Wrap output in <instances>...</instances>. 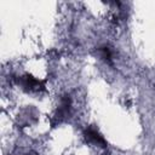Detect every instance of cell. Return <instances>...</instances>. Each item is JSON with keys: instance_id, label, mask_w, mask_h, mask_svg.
<instances>
[{"instance_id": "6da1fadb", "label": "cell", "mask_w": 155, "mask_h": 155, "mask_svg": "<svg viewBox=\"0 0 155 155\" xmlns=\"http://www.w3.org/2000/svg\"><path fill=\"white\" fill-rule=\"evenodd\" d=\"M18 84L22 86V88H24L27 91H38L41 88V82L30 75L21 76L18 79Z\"/></svg>"}, {"instance_id": "7a4b0ae2", "label": "cell", "mask_w": 155, "mask_h": 155, "mask_svg": "<svg viewBox=\"0 0 155 155\" xmlns=\"http://www.w3.org/2000/svg\"><path fill=\"white\" fill-rule=\"evenodd\" d=\"M85 138H86L88 142L94 143V144H97V145L107 147V142H105V139L103 138V136H102L97 130H94L93 127L86 128V131H85Z\"/></svg>"}, {"instance_id": "3957f363", "label": "cell", "mask_w": 155, "mask_h": 155, "mask_svg": "<svg viewBox=\"0 0 155 155\" xmlns=\"http://www.w3.org/2000/svg\"><path fill=\"white\" fill-rule=\"evenodd\" d=\"M70 109H71V99L69 96H64L62 97L61 102H59V105H58V109H57V117H65L69 115L70 113Z\"/></svg>"}, {"instance_id": "277c9868", "label": "cell", "mask_w": 155, "mask_h": 155, "mask_svg": "<svg viewBox=\"0 0 155 155\" xmlns=\"http://www.w3.org/2000/svg\"><path fill=\"white\" fill-rule=\"evenodd\" d=\"M98 52H99V56H101V58H102L103 61H105L107 63L111 64L113 52H111V50H110V47H109V46H107V45L101 46V47L98 48Z\"/></svg>"}]
</instances>
